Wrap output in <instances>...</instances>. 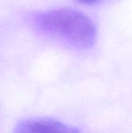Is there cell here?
I'll return each mask as SVG.
<instances>
[{"instance_id":"1","label":"cell","mask_w":132,"mask_h":133,"mask_svg":"<svg viewBox=\"0 0 132 133\" xmlns=\"http://www.w3.org/2000/svg\"><path fill=\"white\" fill-rule=\"evenodd\" d=\"M38 28L79 48L92 46L96 30L93 21L83 12L62 7L38 13L35 17Z\"/></svg>"},{"instance_id":"2","label":"cell","mask_w":132,"mask_h":133,"mask_svg":"<svg viewBox=\"0 0 132 133\" xmlns=\"http://www.w3.org/2000/svg\"><path fill=\"white\" fill-rule=\"evenodd\" d=\"M16 132L75 133L79 130L58 120L50 118H34L19 122L15 128Z\"/></svg>"},{"instance_id":"3","label":"cell","mask_w":132,"mask_h":133,"mask_svg":"<svg viewBox=\"0 0 132 133\" xmlns=\"http://www.w3.org/2000/svg\"><path fill=\"white\" fill-rule=\"evenodd\" d=\"M75 1L83 5H93L101 0H75Z\"/></svg>"}]
</instances>
